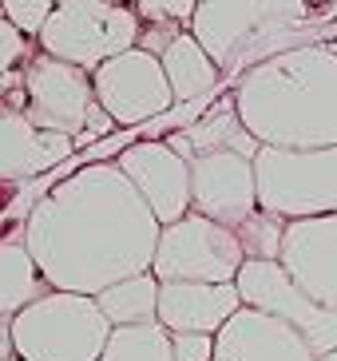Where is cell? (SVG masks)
<instances>
[{
  "instance_id": "1",
  "label": "cell",
  "mask_w": 337,
  "mask_h": 361,
  "mask_svg": "<svg viewBox=\"0 0 337 361\" xmlns=\"http://www.w3.org/2000/svg\"><path fill=\"white\" fill-rule=\"evenodd\" d=\"M163 223L116 159H95L52 183L24 219V243L56 290L99 294L151 270Z\"/></svg>"
},
{
  "instance_id": "2",
  "label": "cell",
  "mask_w": 337,
  "mask_h": 361,
  "mask_svg": "<svg viewBox=\"0 0 337 361\" xmlns=\"http://www.w3.org/2000/svg\"><path fill=\"white\" fill-rule=\"evenodd\" d=\"M243 123L266 147H333L337 143V52L302 44L246 68L234 80Z\"/></svg>"
},
{
  "instance_id": "3",
  "label": "cell",
  "mask_w": 337,
  "mask_h": 361,
  "mask_svg": "<svg viewBox=\"0 0 337 361\" xmlns=\"http://www.w3.org/2000/svg\"><path fill=\"white\" fill-rule=\"evenodd\" d=\"M199 44L222 68V80L234 84L246 68L302 44H329L337 16H317L310 0H199L187 24Z\"/></svg>"
},
{
  "instance_id": "4",
  "label": "cell",
  "mask_w": 337,
  "mask_h": 361,
  "mask_svg": "<svg viewBox=\"0 0 337 361\" xmlns=\"http://www.w3.org/2000/svg\"><path fill=\"white\" fill-rule=\"evenodd\" d=\"M111 338V322L95 294L48 290L12 314V341L20 361H99Z\"/></svg>"
},
{
  "instance_id": "5",
  "label": "cell",
  "mask_w": 337,
  "mask_h": 361,
  "mask_svg": "<svg viewBox=\"0 0 337 361\" xmlns=\"http://www.w3.org/2000/svg\"><path fill=\"white\" fill-rule=\"evenodd\" d=\"M258 207L282 219H314L337 211V143L333 147H258Z\"/></svg>"
},
{
  "instance_id": "6",
  "label": "cell",
  "mask_w": 337,
  "mask_h": 361,
  "mask_svg": "<svg viewBox=\"0 0 337 361\" xmlns=\"http://www.w3.org/2000/svg\"><path fill=\"white\" fill-rule=\"evenodd\" d=\"M143 16L123 0H60L44 20L36 44L60 60L95 72L104 60L135 48Z\"/></svg>"
},
{
  "instance_id": "7",
  "label": "cell",
  "mask_w": 337,
  "mask_h": 361,
  "mask_svg": "<svg viewBox=\"0 0 337 361\" xmlns=\"http://www.w3.org/2000/svg\"><path fill=\"white\" fill-rule=\"evenodd\" d=\"M243 262L246 250L234 226L187 211L175 223H163L151 270L159 282H234Z\"/></svg>"
},
{
  "instance_id": "8",
  "label": "cell",
  "mask_w": 337,
  "mask_h": 361,
  "mask_svg": "<svg viewBox=\"0 0 337 361\" xmlns=\"http://www.w3.org/2000/svg\"><path fill=\"white\" fill-rule=\"evenodd\" d=\"M234 286L243 294V306L286 318L310 341L317 357L337 350V310L298 286L294 274L282 266V258H246L243 270L234 274Z\"/></svg>"
},
{
  "instance_id": "9",
  "label": "cell",
  "mask_w": 337,
  "mask_h": 361,
  "mask_svg": "<svg viewBox=\"0 0 337 361\" xmlns=\"http://www.w3.org/2000/svg\"><path fill=\"white\" fill-rule=\"evenodd\" d=\"M95 104V84L92 72L72 60L36 48L32 60L24 64V116L36 128L80 135L87 123V111Z\"/></svg>"
},
{
  "instance_id": "10",
  "label": "cell",
  "mask_w": 337,
  "mask_h": 361,
  "mask_svg": "<svg viewBox=\"0 0 337 361\" xmlns=\"http://www.w3.org/2000/svg\"><path fill=\"white\" fill-rule=\"evenodd\" d=\"M92 84L95 99L116 116L119 128H139V123L175 107V92H171V80L163 72V60L139 44L104 60L92 72Z\"/></svg>"
},
{
  "instance_id": "11",
  "label": "cell",
  "mask_w": 337,
  "mask_h": 361,
  "mask_svg": "<svg viewBox=\"0 0 337 361\" xmlns=\"http://www.w3.org/2000/svg\"><path fill=\"white\" fill-rule=\"evenodd\" d=\"M190 211L234 226L258 211L254 159L238 151H207L190 159Z\"/></svg>"
},
{
  "instance_id": "12",
  "label": "cell",
  "mask_w": 337,
  "mask_h": 361,
  "mask_svg": "<svg viewBox=\"0 0 337 361\" xmlns=\"http://www.w3.org/2000/svg\"><path fill=\"white\" fill-rule=\"evenodd\" d=\"M123 175L139 187L159 223H175L190 211V159L171 151L167 139L139 135L116 155Z\"/></svg>"
},
{
  "instance_id": "13",
  "label": "cell",
  "mask_w": 337,
  "mask_h": 361,
  "mask_svg": "<svg viewBox=\"0 0 337 361\" xmlns=\"http://www.w3.org/2000/svg\"><path fill=\"white\" fill-rule=\"evenodd\" d=\"M214 361H317V353L286 318L238 306L214 334Z\"/></svg>"
},
{
  "instance_id": "14",
  "label": "cell",
  "mask_w": 337,
  "mask_h": 361,
  "mask_svg": "<svg viewBox=\"0 0 337 361\" xmlns=\"http://www.w3.org/2000/svg\"><path fill=\"white\" fill-rule=\"evenodd\" d=\"M278 258L306 294L337 310V211L314 214V219H290Z\"/></svg>"
},
{
  "instance_id": "15",
  "label": "cell",
  "mask_w": 337,
  "mask_h": 361,
  "mask_svg": "<svg viewBox=\"0 0 337 361\" xmlns=\"http://www.w3.org/2000/svg\"><path fill=\"white\" fill-rule=\"evenodd\" d=\"M75 155V135L36 128L20 107L0 104V183H32Z\"/></svg>"
},
{
  "instance_id": "16",
  "label": "cell",
  "mask_w": 337,
  "mask_h": 361,
  "mask_svg": "<svg viewBox=\"0 0 337 361\" xmlns=\"http://www.w3.org/2000/svg\"><path fill=\"white\" fill-rule=\"evenodd\" d=\"M243 294L234 282H163L159 286V322L167 329H199L219 334Z\"/></svg>"
},
{
  "instance_id": "17",
  "label": "cell",
  "mask_w": 337,
  "mask_h": 361,
  "mask_svg": "<svg viewBox=\"0 0 337 361\" xmlns=\"http://www.w3.org/2000/svg\"><path fill=\"white\" fill-rule=\"evenodd\" d=\"M159 60H163V72H167V80H171L175 104L219 96V87L226 84V80H222V68L214 64V56L202 48L199 36L190 32V28H183V32L159 52Z\"/></svg>"
},
{
  "instance_id": "18",
  "label": "cell",
  "mask_w": 337,
  "mask_h": 361,
  "mask_svg": "<svg viewBox=\"0 0 337 361\" xmlns=\"http://www.w3.org/2000/svg\"><path fill=\"white\" fill-rule=\"evenodd\" d=\"M187 139H190V151L195 155H207V151H238V155H258V135L243 123L238 116V104H234V92L231 96L214 99L207 111H202L195 123H187Z\"/></svg>"
},
{
  "instance_id": "19",
  "label": "cell",
  "mask_w": 337,
  "mask_h": 361,
  "mask_svg": "<svg viewBox=\"0 0 337 361\" xmlns=\"http://www.w3.org/2000/svg\"><path fill=\"white\" fill-rule=\"evenodd\" d=\"M52 282L44 278L40 262L32 258L24 234L0 243V314H20L28 302L48 294Z\"/></svg>"
},
{
  "instance_id": "20",
  "label": "cell",
  "mask_w": 337,
  "mask_h": 361,
  "mask_svg": "<svg viewBox=\"0 0 337 361\" xmlns=\"http://www.w3.org/2000/svg\"><path fill=\"white\" fill-rule=\"evenodd\" d=\"M159 282L155 270H139V274H127L111 286H104L95 294L99 310L107 314L111 326H135V322H155L159 318Z\"/></svg>"
},
{
  "instance_id": "21",
  "label": "cell",
  "mask_w": 337,
  "mask_h": 361,
  "mask_svg": "<svg viewBox=\"0 0 337 361\" xmlns=\"http://www.w3.org/2000/svg\"><path fill=\"white\" fill-rule=\"evenodd\" d=\"M99 361H175L171 329L163 322H135V326H111V338Z\"/></svg>"
},
{
  "instance_id": "22",
  "label": "cell",
  "mask_w": 337,
  "mask_h": 361,
  "mask_svg": "<svg viewBox=\"0 0 337 361\" xmlns=\"http://www.w3.org/2000/svg\"><path fill=\"white\" fill-rule=\"evenodd\" d=\"M286 223H290V219H282V214H274V211H262V207H258L246 223H238V238H243L246 258H278L282 255Z\"/></svg>"
},
{
  "instance_id": "23",
  "label": "cell",
  "mask_w": 337,
  "mask_h": 361,
  "mask_svg": "<svg viewBox=\"0 0 337 361\" xmlns=\"http://www.w3.org/2000/svg\"><path fill=\"white\" fill-rule=\"evenodd\" d=\"M32 40H36V36L20 32V28L0 12V72H20V68L32 60V52L40 48V44L32 48Z\"/></svg>"
},
{
  "instance_id": "24",
  "label": "cell",
  "mask_w": 337,
  "mask_h": 361,
  "mask_svg": "<svg viewBox=\"0 0 337 361\" xmlns=\"http://www.w3.org/2000/svg\"><path fill=\"white\" fill-rule=\"evenodd\" d=\"M56 4H60V0H0V12H4V16H8L20 32L40 36L44 20L52 16Z\"/></svg>"
},
{
  "instance_id": "25",
  "label": "cell",
  "mask_w": 337,
  "mask_h": 361,
  "mask_svg": "<svg viewBox=\"0 0 337 361\" xmlns=\"http://www.w3.org/2000/svg\"><path fill=\"white\" fill-rule=\"evenodd\" d=\"M143 16V20H175V24H190L195 4L199 0H123Z\"/></svg>"
},
{
  "instance_id": "26",
  "label": "cell",
  "mask_w": 337,
  "mask_h": 361,
  "mask_svg": "<svg viewBox=\"0 0 337 361\" xmlns=\"http://www.w3.org/2000/svg\"><path fill=\"white\" fill-rule=\"evenodd\" d=\"M171 350H175V361H214V334L171 329Z\"/></svg>"
},
{
  "instance_id": "27",
  "label": "cell",
  "mask_w": 337,
  "mask_h": 361,
  "mask_svg": "<svg viewBox=\"0 0 337 361\" xmlns=\"http://www.w3.org/2000/svg\"><path fill=\"white\" fill-rule=\"evenodd\" d=\"M0 357H16V341H12V314H0Z\"/></svg>"
},
{
  "instance_id": "28",
  "label": "cell",
  "mask_w": 337,
  "mask_h": 361,
  "mask_svg": "<svg viewBox=\"0 0 337 361\" xmlns=\"http://www.w3.org/2000/svg\"><path fill=\"white\" fill-rule=\"evenodd\" d=\"M317 361H337V350H333V353H326V357H317Z\"/></svg>"
},
{
  "instance_id": "29",
  "label": "cell",
  "mask_w": 337,
  "mask_h": 361,
  "mask_svg": "<svg viewBox=\"0 0 337 361\" xmlns=\"http://www.w3.org/2000/svg\"><path fill=\"white\" fill-rule=\"evenodd\" d=\"M310 4H314V8H321V4H329V0H310Z\"/></svg>"
},
{
  "instance_id": "30",
  "label": "cell",
  "mask_w": 337,
  "mask_h": 361,
  "mask_svg": "<svg viewBox=\"0 0 337 361\" xmlns=\"http://www.w3.org/2000/svg\"><path fill=\"white\" fill-rule=\"evenodd\" d=\"M329 4H333V8H329V12H333V16H337V0H329Z\"/></svg>"
},
{
  "instance_id": "31",
  "label": "cell",
  "mask_w": 337,
  "mask_h": 361,
  "mask_svg": "<svg viewBox=\"0 0 337 361\" xmlns=\"http://www.w3.org/2000/svg\"><path fill=\"white\" fill-rule=\"evenodd\" d=\"M329 44H333V52H337V32H333V40H329Z\"/></svg>"
},
{
  "instance_id": "32",
  "label": "cell",
  "mask_w": 337,
  "mask_h": 361,
  "mask_svg": "<svg viewBox=\"0 0 337 361\" xmlns=\"http://www.w3.org/2000/svg\"><path fill=\"white\" fill-rule=\"evenodd\" d=\"M0 361H20V357H0Z\"/></svg>"
}]
</instances>
